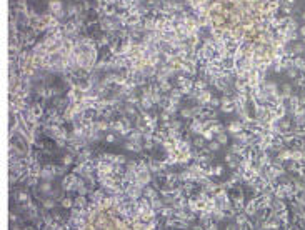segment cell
<instances>
[{"instance_id":"8992f818","label":"cell","mask_w":305,"mask_h":230,"mask_svg":"<svg viewBox=\"0 0 305 230\" xmlns=\"http://www.w3.org/2000/svg\"><path fill=\"white\" fill-rule=\"evenodd\" d=\"M50 190H52V187H50V182H42L40 184V192H45V193H50Z\"/></svg>"},{"instance_id":"2e32d148","label":"cell","mask_w":305,"mask_h":230,"mask_svg":"<svg viewBox=\"0 0 305 230\" xmlns=\"http://www.w3.org/2000/svg\"><path fill=\"white\" fill-rule=\"evenodd\" d=\"M283 95H285V97H288V95H290V87H288V85H285V87H283Z\"/></svg>"},{"instance_id":"9a60e30c","label":"cell","mask_w":305,"mask_h":230,"mask_svg":"<svg viewBox=\"0 0 305 230\" xmlns=\"http://www.w3.org/2000/svg\"><path fill=\"white\" fill-rule=\"evenodd\" d=\"M105 140H107L109 144H114V142H115V135H107V137H105Z\"/></svg>"},{"instance_id":"30bf717a","label":"cell","mask_w":305,"mask_h":230,"mask_svg":"<svg viewBox=\"0 0 305 230\" xmlns=\"http://www.w3.org/2000/svg\"><path fill=\"white\" fill-rule=\"evenodd\" d=\"M209 149H210L212 152H217V150L220 149V144H219V142H212V140H210V144H209Z\"/></svg>"},{"instance_id":"ffe728a7","label":"cell","mask_w":305,"mask_h":230,"mask_svg":"<svg viewBox=\"0 0 305 230\" xmlns=\"http://www.w3.org/2000/svg\"><path fill=\"white\" fill-rule=\"evenodd\" d=\"M303 18H305V15H303Z\"/></svg>"},{"instance_id":"ac0fdd59","label":"cell","mask_w":305,"mask_h":230,"mask_svg":"<svg viewBox=\"0 0 305 230\" xmlns=\"http://www.w3.org/2000/svg\"><path fill=\"white\" fill-rule=\"evenodd\" d=\"M300 33H302V35L305 37V27H302V30H300Z\"/></svg>"},{"instance_id":"7c38bea8","label":"cell","mask_w":305,"mask_h":230,"mask_svg":"<svg viewBox=\"0 0 305 230\" xmlns=\"http://www.w3.org/2000/svg\"><path fill=\"white\" fill-rule=\"evenodd\" d=\"M245 222H247L245 215H239V217H237V225H239V227H242V225H244Z\"/></svg>"},{"instance_id":"6da1fadb","label":"cell","mask_w":305,"mask_h":230,"mask_svg":"<svg viewBox=\"0 0 305 230\" xmlns=\"http://www.w3.org/2000/svg\"><path fill=\"white\" fill-rule=\"evenodd\" d=\"M50 12H52V15L54 17H57V18H62L67 13V10L64 8V3L60 2V0H52L50 2Z\"/></svg>"},{"instance_id":"5bb4252c","label":"cell","mask_w":305,"mask_h":230,"mask_svg":"<svg viewBox=\"0 0 305 230\" xmlns=\"http://www.w3.org/2000/svg\"><path fill=\"white\" fill-rule=\"evenodd\" d=\"M72 162H74V155H65V157H64V164L65 165H70Z\"/></svg>"},{"instance_id":"4fadbf2b","label":"cell","mask_w":305,"mask_h":230,"mask_svg":"<svg viewBox=\"0 0 305 230\" xmlns=\"http://www.w3.org/2000/svg\"><path fill=\"white\" fill-rule=\"evenodd\" d=\"M62 205L69 208V207H72V205H74V202H72V198H64V200H62Z\"/></svg>"},{"instance_id":"8fae6325","label":"cell","mask_w":305,"mask_h":230,"mask_svg":"<svg viewBox=\"0 0 305 230\" xmlns=\"http://www.w3.org/2000/svg\"><path fill=\"white\" fill-rule=\"evenodd\" d=\"M17 198H18V202H27V200H28V195H27L25 192H20V193L17 195Z\"/></svg>"},{"instance_id":"9c48e42d","label":"cell","mask_w":305,"mask_h":230,"mask_svg":"<svg viewBox=\"0 0 305 230\" xmlns=\"http://www.w3.org/2000/svg\"><path fill=\"white\" fill-rule=\"evenodd\" d=\"M43 207H45L47 210H50V208L55 207V202H54V200H43Z\"/></svg>"},{"instance_id":"e0dca14e","label":"cell","mask_w":305,"mask_h":230,"mask_svg":"<svg viewBox=\"0 0 305 230\" xmlns=\"http://www.w3.org/2000/svg\"><path fill=\"white\" fill-rule=\"evenodd\" d=\"M288 75H290V77H295V75H297V72H295L293 68H292V70H288Z\"/></svg>"},{"instance_id":"ba28073f","label":"cell","mask_w":305,"mask_h":230,"mask_svg":"<svg viewBox=\"0 0 305 230\" xmlns=\"http://www.w3.org/2000/svg\"><path fill=\"white\" fill-rule=\"evenodd\" d=\"M293 65L297 67V68H305V60H303V58H295Z\"/></svg>"},{"instance_id":"5b68a950","label":"cell","mask_w":305,"mask_h":230,"mask_svg":"<svg viewBox=\"0 0 305 230\" xmlns=\"http://www.w3.org/2000/svg\"><path fill=\"white\" fill-rule=\"evenodd\" d=\"M145 195H147L148 198H152V200H155L157 198V190H153V188H150V187H147L145 188Z\"/></svg>"},{"instance_id":"7a4b0ae2","label":"cell","mask_w":305,"mask_h":230,"mask_svg":"<svg viewBox=\"0 0 305 230\" xmlns=\"http://www.w3.org/2000/svg\"><path fill=\"white\" fill-rule=\"evenodd\" d=\"M195 99H197V102H198L200 105H207V104H210L212 95H210L209 90H200V92H198V94L195 95Z\"/></svg>"},{"instance_id":"3957f363","label":"cell","mask_w":305,"mask_h":230,"mask_svg":"<svg viewBox=\"0 0 305 230\" xmlns=\"http://www.w3.org/2000/svg\"><path fill=\"white\" fill-rule=\"evenodd\" d=\"M244 130V124L242 122H232V124L229 125V132L230 134H240V132Z\"/></svg>"},{"instance_id":"52a82bcc","label":"cell","mask_w":305,"mask_h":230,"mask_svg":"<svg viewBox=\"0 0 305 230\" xmlns=\"http://www.w3.org/2000/svg\"><path fill=\"white\" fill-rule=\"evenodd\" d=\"M217 142H219L220 145H225V144H227V135L224 134V132H222V134H219V135H217Z\"/></svg>"},{"instance_id":"d6986e66","label":"cell","mask_w":305,"mask_h":230,"mask_svg":"<svg viewBox=\"0 0 305 230\" xmlns=\"http://www.w3.org/2000/svg\"><path fill=\"white\" fill-rule=\"evenodd\" d=\"M77 2H84V0H77Z\"/></svg>"},{"instance_id":"277c9868","label":"cell","mask_w":305,"mask_h":230,"mask_svg":"<svg viewBox=\"0 0 305 230\" xmlns=\"http://www.w3.org/2000/svg\"><path fill=\"white\" fill-rule=\"evenodd\" d=\"M92 125H94V129H97V130H107L109 129V124H107V122H104V120H100V122H95V124H92Z\"/></svg>"}]
</instances>
